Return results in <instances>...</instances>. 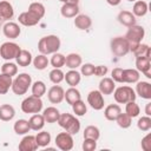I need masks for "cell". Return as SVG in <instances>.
<instances>
[{
  "instance_id": "cell-1",
  "label": "cell",
  "mask_w": 151,
  "mask_h": 151,
  "mask_svg": "<svg viewBox=\"0 0 151 151\" xmlns=\"http://www.w3.org/2000/svg\"><path fill=\"white\" fill-rule=\"evenodd\" d=\"M60 45H61L60 38L58 35L50 34V35L40 38V40L38 41V50L40 53H42L45 55L53 54L59 51Z\"/></svg>"
},
{
  "instance_id": "cell-2",
  "label": "cell",
  "mask_w": 151,
  "mask_h": 151,
  "mask_svg": "<svg viewBox=\"0 0 151 151\" xmlns=\"http://www.w3.org/2000/svg\"><path fill=\"white\" fill-rule=\"evenodd\" d=\"M59 124L60 127H63L66 132H68L70 134H77L80 130V122L78 118H76V116H73L72 113H60L59 119L57 122Z\"/></svg>"
},
{
  "instance_id": "cell-3",
  "label": "cell",
  "mask_w": 151,
  "mask_h": 151,
  "mask_svg": "<svg viewBox=\"0 0 151 151\" xmlns=\"http://www.w3.org/2000/svg\"><path fill=\"white\" fill-rule=\"evenodd\" d=\"M31 85H32V77L28 73H19L13 79L11 90L13 91L14 94L22 96L28 91Z\"/></svg>"
},
{
  "instance_id": "cell-4",
  "label": "cell",
  "mask_w": 151,
  "mask_h": 151,
  "mask_svg": "<svg viewBox=\"0 0 151 151\" xmlns=\"http://www.w3.org/2000/svg\"><path fill=\"white\" fill-rule=\"evenodd\" d=\"M136 92L130 86H119L113 91V98L118 104H126L127 101L136 100Z\"/></svg>"
},
{
  "instance_id": "cell-5",
  "label": "cell",
  "mask_w": 151,
  "mask_h": 151,
  "mask_svg": "<svg viewBox=\"0 0 151 151\" xmlns=\"http://www.w3.org/2000/svg\"><path fill=\"white\" fill-rule=\"evenodd\" d=\"M42 110V100L40 97L29 96L21 101V111L24 113H39Z\"/></svg>"
},
{
  "instance_id": "cell-6",
  "label": "cell",
  "mask_w": 151,
  "mask_h": 151,
  "mask_svg": "<svg viewBox=\"0 0 151 151\" xmlns=\"http://www.w3.org/2000/svg\"><path fill=\"white\" fill-rule=\"evenodd\" d=\"M111 52L116 57H124L130 52V44L125 37H116L111 40L110 44Z\"/></svg>"
},
{
  "instance_id": "cell-7",
  "label": "cell",
  "mask_w": 151,
  "mask_h": 151,
  "mask_svg": "<svg viewBox=\"0 0 151 151\" xmlns=\"http://www.w3.org/2000/svg\"><path fill=\"white\" fill-rule=\"evenodd\" d=\"M144 37H145V29L143 26H139V25L130 26L125 34V39L129 41L130 47L140 44Z\"/></svg>"
},
{
  "instance_id": "cell-8",
  "label": "cell",
  "mask_w": 151,
  "mask_h": 151,
  "mask_svg": "<svg viewBox=\"0 0 151 151\" xmlns=\"http://www.w3.org/2000/svg\"><path fill=\"white\" fill-rule=\"evenodd\" d=\"M20 46L13 41H6L0 46V57L7 61L15 59L18 53L20 52Z\"/></svg>"
},
{
  "instance_id": "cell-9",
  "label": "cell",
  "mask_w": 151,
  "mask_h": 151,
  "mask_svg": "<svg viewBox=\"0 0 151 151\" xmlns=\"http://www.w3.org/2000/svg\"><path fill=\"white\" fill-rule=\"evenodd\" d=\"M55 145L61 151H70V150H72L73 145H74V140H73L72 134H70L66 131L58 133L57 137H55Z\"/></svg>"
},
{
  "instance_id": "cell-10",
  "label": "cell",
  "mask_w": 151,
  "mask_h": 151,
  "mask_svg": "<svg viewBox=\"0 0 151 151\" xmlns=\"http://www.w3.org/2000/svg\"><path fill=\"white\" fill-rule=\"evenodd\" d=\"M87 103L96 111L103 110L104 109V104H105L104 96L101 94V92L99 90H92L87 94Z\"/></svg>"
},
{
  "instance_id": "cell-11",
  "label": "cell",
  "mask_w": 151,
  "mask_h": 151,
  "mask_svg": "<svg viewBox=\"0 0 151 151\" xmlns=\"http://www.w3.org/2000/svg\"><path fill=\"white\" fill-rule=\"evenodd\" d=\"M64 94H65V90L60 85L54 84L53 86L50 87L47 92V98L52 104H60L64 100Z\"/></svg>"
},
{
  "instance_id": "cell-12",
  "label": "cell",
  "mask_w": 151,
  "mask_h": 151,
  "mask_svg": "<svg viewBox=\"0 0 151 151\" xmlns=\"http://www.w3.org/2000/svg\"><path fill=\"white\" fill-rule=\"evenodd\" d=\"M136 70L142 72L146 78H151V58L147 57H136Z\"/></svg>"
},
{
  "instance_id": "cell-13",
  "label": "cell",
  "mask_w": 151,
  "mask_h": 151,
  "mask_svg": "<svg viewBox=\"0 0 151 151\" xmlns=\"http://www.w3.org/2000/svg\"><path fill=\"white\" fill-rule=\"evenodd\" d=\"M2 33L8 39H17L20 35V33H21V28H20V26L17 22L7 21L2 26Z\"/></svg>"
},
{
  "instance_id": "cell-14",
  "label": "cell",
  "mask_w": 151,
  "mask_h": 151,
  "mask_svg": "<svg viewBox=\"0 0 151 151\" xmlns=\"http://www.w3.org/2000/svg\"><path fill=\"white\" fill-rule=\"evenodd\" d=\"M18 147H19L20 151H34V150H37L39 146H38V144H37L35 136L27 134V136H25V137L20 140Z\"/></svg>"
},
{
  "instance_id": "cell-15",
  "label": "cell",
  "mask_w": 151,
  "mask_h": 151,
  "mask_svg": "<svg viewBox=\"0 0 151 151\" xmlns=\"http://www.w3.org/2000/svg\"><path fill=\"white\" fill-rule=\"evenodd\" d=\"M136 94H138L140 98L150 100L151 99V84L149 81H137L136 83Z\"/></svg>"
},
{
  "instance_id": "cell-16",
  "label": "cell",
  "mask_w": 151,
  "mask_h": 151,
  "mask_svg": "<svg viewBox=\"0 0 151 151\" xmlns=\"http://www.w3.org/2000/svg\"><path fill=\"white\" fill-rule=\"evenodd\" d=\"M18 21L19 24H21L22 26H26V27H31V26H35L40 19L37 18L35 15H33L31 12L26 11V12H22L19 17H18Z\"/></svg>"
},
{
  "instance_id": "cell-17",
  "label": "cell",
  "mask_w": 151,
  "mask_h": 151,
  "mask_svg": "<svg viewBox=\"0 0 151 151\" xmlns=\"http://www.w3.org/2000/svg\"><path fill=\"white\" fill-rule=\"evenodd\" d=\"M116 88V84L112 80V78L103 77V79L99 81V91L101 92L103 96H109L112 94Z\"/></svg>"
},
{
  "instance_id": "cell-18",
  "label": "cell",
  "mask_w": 151,
  "mask_h": 151,
  "mask_svg": "<svg viewBox=\"0 0 151 151\" xmlns=\"http://www.w3.org/2000/svg\"><path fill=\"white\" fill-rule=\"evenodd\" d=\"M118 21L123 25V26H126V27H130V26H133L136 25V17L133 15L132 12L130 11H120L118 13V17H117Z\"/></svg>"
},
{
  "instance_id": "cell-19",
  "label": "cell",
  "mask_w": 151,
  "mask_h": 151,
  "mask_svg": "<svg viewBox=\"0 0 151 151\" xmlns=\"http://www.w3.org/2000/svg\"><path fill=\"white\" fill-rule=\"evenodd\" d=\"M14 15V9L11 2L8 1H0V20H9Z\"/></svg>"
},
{
  "instance_id": "cell-20",
  "label": "cell",
  "mask_w": 151,
  "mask_h": 151,
  "mask_svg": "<svg viewBox=\"0 0 151 151\" xmlns=\"http://www.w3.org/2000/svg\"><path fill=\"white\" fill-rule=\"evenodd\" d=\"M60 13L64 18H74L76 15L79 14V6L78 5H74V4H63L61 8H60Z\"/></svg>"
},
{
  "instance_id": "cell-21",
  "label": "cell",
  "mask_w": 151,
  "mask_h": 151,
  "mask_svg": "<svg viewBox=\"0 0 151 151\" xmlns=\"http://www.w3.org/2000/svg\"><path fill=\"white\" fill-rule=\"evenodd\" d=\"M74 26L78 28V29H81V31H86L91 27L92 25V20L88 15L86 14H78L74 17Z\"/></svg>"
},
{
  "instance_id": "cell-22",
  "label": "cell",
  "mask_w": 151,
  "mask_h": 151,
  "mask_svg": "<svg viewBox=\"0 0 151 151\" xmlns=\"http://www.w3.org/2000/svg\"><path fill=\"white\" fill-rule=\"evenodd\" d=\"M140 72H138L136 68H123V83L127 84H134L139 80Z\"/></svg>"
},
{
  "instance_id": "cell-23",
  "label": "cell",
  "mask_w": 151,
  "mask_h": 151,
  "mask_svg": "<svg viewBox=\"0 0 151 151\" xmlns=\"http://www.w3.org/2000/svg\"><path fill=\"white\" fill-rule=\"evenodd\" d=\"M45 118L42 114L40 113H34L32 114V117L28 119V124H29V127L31 130L33 131H40L42 130V127L45 126Z\"/></svg>"
},
{
  "instance_id": "cell-24",
  "label": "cell",
  "mask_w": 151,
  "mask_h": 151,
  "mask_svg": "<svg viewBox=\"0 0 151 151\" xmlns=\"http://www.w3.org/2000/svg\"><path fill=\"white\" fill-rule=\"evenodd\" d=\"M15 116V109L11 104H2L0 105V120L9 122Z\"/></svg>"
},
{
  "instance_id": "cell-25",
  "label": "cell",
  "mask_w": 151,
  "mask_h": 151,
  "mask_svg": "<svg viewBox=\"0 0 151 151\" xmlns=\"http://www.w3.org/2000/svg\"><path fill=\"white\" fill-rule=\"evenodd\" d=\"M83 63V59L80 54L78 53H70L65 57V65L70 70H77Z\"/></svg>"
},
{
  "instance_id": "cell-26",
  "label": "cell",
  "mask_w": 151,
  "mask_h": 151,
  "mask_svg": "<svg viewBox=\"0 0 151 151\" xmlns=\"http://www.w3.org/2000/svg\"><path fill=\"white\" fill-rule=\"evenodd\" d=\"M42 116H44L46 123L52 124V123H57V122H58L59 116H60V112H59V110H58L57 107H54V106H48V107H46V109L44 110Z\"/></svg>"
},
{
  "instance_id": "cell-27",
  "label": "cell",
  "mask_w": 151,
  "mask_h": 151,
  "mask_svg": "<svg viewBox=\"0 0 151 151\" xmlns=\"http://www.w3.org/2000/svg\"><path fill=\"white\" fill-rule=\"evenodd\" d=\"M130 52H132L136 57H147L151 58V50L150 46L146 44H138L132 47H130Z\"/></svg>"
},
{
  "instance_id": "cell-28",
  "label": "cell",
  "mask_w": 151,
  "mask_h": 151,
  "mask_svg": "<svg viewBox=\"0 0 151 151\" xmlns=\"http://www.w3.org/2000/svg\"><path fill=\"white\" fill-rule=\"evenodd\" d=\"M15 60H17V65H19L21 67H27L32 63L33 58H32V54H31L29 51H27V50H20V52L18 53Z\"/></svg>"
},
{
  "instance_id": "cell-29",
  "label": "cell",
  "mask_w": 151,
  "mask_h": 151,
  "mask_svg": "<svg viewBox=\"0 0 151 151\" xmlns=\"http://www.w3.org/2000/svg\"><path fill=\"white\" fill-rule=\"evenodd\" d=\"M120 112H122V109L118 104H110L104 110V117L107 120L113 122V120H116V118L119 116Z\"/></svg>"
},
{
  "instance_id": "cell-30",
  "label": "cell",
  "mask_w": 151,
  "mask_h": 151,
  "mask_svg": "<svg viewBox=\"0 0 151 151\" xmlns=\"http://www.w3.org/2000/svg\"><path fill=\"white\" fill-rule=\"evenodd\" d=\"M64 80H66V83H67L70 86L76 87V86L80 83V80H81V74H80V72H78L77 70H70L68 72L65 73Z\"/></svg>"
},
{
  "instance_id": "cell-31",
  "label": "cell",
  "mask_w": 151,
  "mask_h": 151,
  "mask_svg": "<svg viewBox=\"0 0 151 151\" xmlns=\"http://www.w3.org/2000/svg\"><path fill=\"white\" fill-rule=\"evenodd\" d=\"M64 99L66 100V103H67V104L72 105V104H74L76 101H78V100H80V99H81V94H80V92H79V90H78V88H76V87H72V86H71L70 88H67V90L65 91Z\"/></svg>"
},
{
  "instance_id": "cell-32",
  "label": "cell",
  "mask_w": 151,
  "mask_h": 151,
  "mask_svg": "<svg viewBox=\"0 0 151 151\" xmlns=\"http://www.w3.org/2000/svg\"><path fill=\"white\" fill-rule=\"evenodd\" d=\"M149 11L147 7V2L143 1V0H136L132 7V13L134 17H144Z\"/></svg>"
},
{
  "instance_id": "cell-33",
  "label": "cell",
  "mask_w": 151,
  "mask_h": 151,
  "mask_svg": "<svg viewBox=\"0 0 151 151\" xmlns=\"http://www.w3.org/2000/svg\"><path fill=\"white\" fill-rule=\"evenodd\" d=\"M13 130H14V132L17 134H27L31 131L28 120H26V119H18L14 123V125H13Z\"/></svg>"
},
{
  "instance_id": "cell-34",
  "label": "cell",
  "mask_w": 151,
  "mask_h": 151,
  "mask_svg": "<svg viewBox=\"0 0 151 151\" xmlns=\"http://www.w3.org/2000/svg\"><path fill=\"white\" fill-rule=\"evenodd\" d=\"M13 77L5 74V73H0V94H6L9 88L12 87V83H13Z\"/></svg>"
},
{
  "instance_id": "cell-35",
  "label": "cell",
  "mask_w": 151,
  "mask_h": 151,
  "mask_svg": "<svg viewBox=\"0 0 151 151\" xmlns=\"http://www.w3.org/2000/svg\"><path fill=\"white\" fill-rule=\"evenodd\" d=\"M28 12H31L33 15H35L37 18H39L40 20L44 18V15H45V12H46V9H45V6L41 4V2H32V4H29V6H28Z\"/></svg>"
},
{
  "instance_id": "cell-36",
  "label": "cell",
  "mask_w": 151,
  "mask_h": 151,
  "mask_svg": "<svg viewBox=\"0 0 151 151\" xmlns=\"http://www.w3.org/2000/svg\"><path fill=\"white\" fill-rule=\"evenodd\" d=\"M32 63H33V66H34L37 70L42 71V70H45V68L48 66L50 60H48V58H47L45 54L40 53V54H38L37 57H34V59L32 60Z\"/></svg>"
},
{
  "instance_id": "cell-37",
  "label": "cell",
  "mask_w": 151,
  "mask_h": 151,
  "mask_svg": "<svg viewBox=\"0 0 151 151\" xmlns=\"http://www.w3.org/2000/svg\"><path fill=\"white\" fill-rule=\"evenodd\" d=\"M51 139H52L51 133L47 131H40L35 136V140L39 147H46L51 143Z\"/></svg>"
},
{
  "instance_id": "cell-38",
  "label": "cell",
  "mask_w": 151,
  "mask_h": 151,
  "mask_svg": "<svg viewBox=\"0 0 151 151\" xmlns=\"http://www.w3.org/2000/svg\"><path fill=\"white\" fill-rule=\"evenodd\" d=\"M31 90H32V94L35 97H42L46 93V85L42 80H37L34 83H32L31 85Z\"/></svg>"
},
{
  "instance_id": "cell-39",
  "label": "cell",
  "mask_w": 151,
  "mask_h": 151,
  "mask_svg": "<svg viewBox=\"0 0 151 151\" xmlns=\"http://www.w3.org/2000/svg\"><path fill=\"white\" fill-rule=\"evenodd\" d=\"M83 137L84 138H91V139H94V140H98L99 137H100V131L97 126L94 125H88L85 127L84 132H83Z\"/></svg>"
},
{
  "instance_id": "cell-40",
  "label": "cell",
  "mask_w": 151,
  "mask_h": 151,
  "mask_svg": "<svg viewBox=\"0 0 151 151\" xmlns=\"http://www.w3.org/2000/svg\"><path fill=\"white\" fill-rule=\"evenodd\" d=\"M125 113H127L131 118H136L139 116L140 113V109L138 106V104L136 103V100L132 101H127L125 105Z\"/></svg>"
},
{
  "instance_id": "cell-41",
  "label": "cell",
  "mask_w": 151,
  "mask_h": 151,
  "mask_svg": "<svg viewBox=\"0 0 151 151\" xmlns=\"http://www.w3.org/2000/svg\"><path fill=\"white\" fill-rule=\"evenodd\" d=\"M50 63L53 66V68H61L63 66H65V55L59 52H55L52 54Z\"/></svg>"
},
{
  "instance_id": "cell-42",
  "label": "cell",
  "mask_w": 151,
  "mask_h": 151,
  "mask_svg": "<svg viewBox=\"0 0 151 151\" xmlns=\"http://www.w3.org/2000/svg\"><path fill=\"white\" fill-rule=\"evenodd\" d=\"M1 73H5V74H8L11 77H14L17 76L18 73V66L17 64L12 63V61H6L2 64L1 66Z\"/></svg>"
},
{
  "instance_id": "cell-43",
  "label": "cell",
  "mask_w": 151,
  "mask_h": 151,
  "mask_svg": "<svg viewBox=\"0 0 151 151\" xmlns=\"http://www.w3.org/2000/svg\"><path fill=\"white\" fill-rule=\"evenodd\" d=\"M116 122H117V124H118V126L119 127H122V129H127V127H130L131 126V124H132V118L127 114V113H119V116L116 118Z\"/></svg>"
},
{
  "instance_id": "cell-44",
  "label": "cell",
  "mask_w": 151,
  "mask_h": 151,
  "mask_svg": "<svg viewBox=\"0 0 151 151\" xmlns=\"http://www.w3.org/2000/svg\"><path fill=\"white\" fill-rule=\"evenodd\" d=\"M71 106H72L73 113H74L76 116H78V117H81V116L86 114V112H87L86 104H85L81 99H80V100H78V101H76V103H74V104H72Z\"/></svg>"
},
{
  "instance_id": "cell-45",
  "label": "cell",
  "mask_w": 151,
  "mask_h": 151,
  "mask_svg": "<svg viewBox=\"0 0 151 151\" xmlns=\"http://www.w3.org/2000/svg\"><path fill=\"white\" fill-rule=\"evenodd\" d=\"M64 76H65V73L61 71V68H53L48 74L50 80L53 84H60L64 80Z\"/></svg>"
},
{
  "instance_id": "cell-46",
  "label": "cell",
  "mask_w": 151,
  "mask_h": 151,
  "mask_svg": "<svg viewBox=\"0 0 151 151\" xmlns=\"http://www.w3.org/2000/svg\"><path fill=\"white\" fill-rule=\"evenodd\" d=\"M137 127L140 130V131H149L151 129V118L150 116H144V117H140L137 122Z\"/></svg>"
},
{
  "instance_id": "cell-47",
  "label": "cell",
  "mask_w": 151,
  "mask_h": 151,
  "mask_svg": "<svg viewBox=\"0 0 151 151\" xmlns=\"http://www.w3.org/2000/svg\"><path fill=\"white\" fill-rule=\"evenodd\" d=\"M94 73V65L91 63H86L80 65V74L84 77H91Z\"/></svg>"
},
{
  "instance_id": "cell-48",
  "label": "cell",
  "mask_w": 151,
  "mask_h": 151,
  "mask_svg": "<svg viewBox=\"0 0 151 151\" xmlns=\"http://www.w3.org/2000/svg\"><path fill=\"white\" fill-rule=\"evenodd\" d=\"M81 147L84 151H93L97 149V140L91 139V138H84Z\"/></svg>"
},
{
  "instance_id": "cell-49",
  "label": "cell",
  "mask_w": 151,
  "mask_h": 151,
  "mask_svg": "<svg viewBox=\"0 0 151 151\" xmlns=\"http://www.w3.org/2000/svg\"><path fill=\"white\" fill-rule=\"evenodd\" d=\"M111 78L114 83H123V68L116 67L111 72Z\"/></svg>"
},
{
  "instance_id": "cell-50",
  "label": "cell",
  "mask_w": 151,
  "mask_h": 151,
  "mask_svg": "<svg viewBox=\"0 0 151 151\" xmlns=\"http://www.w3.org/2000/svg\"><path fill=\"white\" fill-rule=\"evenodd\" d=\"M140 145L144 151H151V133H147L145 137H143Z\"/></svg>"
},
{
  "instance_id": "cell-51",
  "label": "cell",
  "mask_w": 151,
  "mask_h": 151,
  "mask_svg": "<svg viewBox=\"0 0 151 151\" xmlns=\"http://www.w3.org/2000/svg\"><path fill=\"white\" fill-rule=\"evenodd\" d=\"M107 66H105V65H98V66H94V76H97V77H104V76H106V73H107Z\"/></svg>"
},
{
  "instance_id": "cell-52",
  "label": "cell",
  "mask_w": 151,
  "mask_h": 151,
  "mask_svg": "<svg viewBox=\"0 0 151 151\" xmlns=\"http://www.w3.org/2000/svg\"><path fill=\"white\" fill-rule=\"evenodd\" d=\"M106 2L111 6H118L122 2V0H106Z\"/></svg>"
},
{
  "instance_id": "cell-53",
  "label": "cell",
  "mask_w": 151,
  "mask_h": 151,
  "mask_svg": "<svg viewBox=\"0 0 151 151\" xmlns=\"http://www.w3.org/2000/svg\"><path fill=\"white\" fill-rule=\"evenodd\" d=\"M145 114L146 116H151V103H147L145 106Z\"/></svg>"
},
{
  "instance_id": "cell-54",
  "label": "cell",
  "mask_w": 151,
  "mask_h": 151,
  "mask_svg": "<svg viewBox=\"0 0 151 151\" xmlns=\"http://www.w3.org/2000/svg\"><path fill=\"white\" fill-rule=\"evenodd\" d=\"M67 4H74V5H78V4H79V0H67Z\"/></svg>"
},
{
  "instance_id": "cell-55",
  "label": "cell",
  "mask_w": 151,
  "mask_h": 151,
  "mask_svg": "<svg viewBox=\"0 0 151 151\" xmlns=\"http://www.w3.org/2000/svg\"><path fill=\"white\" fill-rule=\"evenodd\" d=\"M59 1H61L63 4H65V2H67V0H59Z\"/></svg>"
},
{
  "instance_id": "cell-56",
  "label": "cell",
  "mask_w": 151,
  "mask_h": 151,
  "mask_svg": "<svg viewBox=\"0 0 151 151\" xmlns=\"http://www.w3.org/2000/svg\"><path fill=\"white\" fill-rule=\"evenodd\" d=\"M127 1H130V2H134L136 0H127Z\"/></svg>"
}]
</instances>
